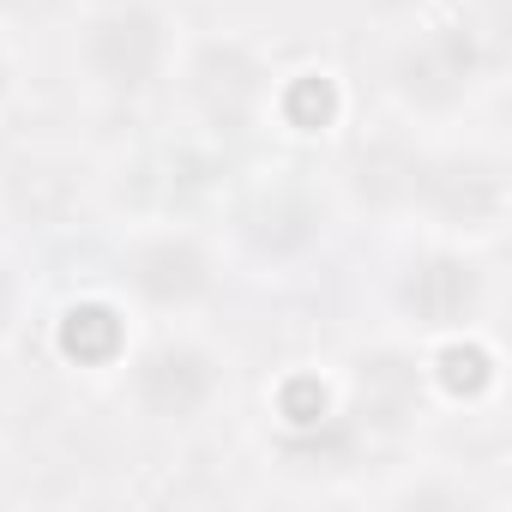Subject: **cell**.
<instances>
[{"instance_id":"14","label":"cell","mask_w":512,"mask_h":512,"mask_svg":"<svg viewBox=\"0 0 512 512\" xmlns=\"http://www.w3.org/2000/svg\"><path fill=\"white\" fill-rule=\"evenodd\" d=\"M380 7H392V13H410V7H428V0H380Z\"/></svg>"},{"instance_id":"3","label":"cell","mask_w":512,"mask_h":512,"mask_svg":"<svg viewBox=\"0 0 512 512\" xmlns=\"http://www.w3.org/2000/svg\"><path fill=\"white\" fill-rule=\"evenodd\" d=\"M121 284L133 290V302H145L157 314H187L217 290V266H211L205 241H193L181 229H157L121 253Z\"/></svg>"},{"instance_id":"9","label":"cell","mask_w":512,"mask_h":512,"mask_svg":"<svg viewBox=\"0 0 512 512\" xmlns=\"http://www.w3.org/2000/svg\"><path fill=\"white\" fill-rule=\"evenodd\" d=\"M494 380H500V362H494L488 344H476V338H452V344L440 350V386H446L452 398L476 404V398L494 392Z\"/></svg>"},{"instance_id":"8","label":"cell","mask_w":512,"mask_h":512,"mask_svg":"<svg viewBox=\"0 0 512 512\" xmlns=\"http://www.w3.org/2000/svg\"><path fill=\"white\" fill-rule=\"evenodd\" d=\"M253 97H260V67H253L247 49L223 43L199 61V103L217 115V121H241L253 109Z\"/></svg>"},{"instance_id":"13","label":"cell","mask_w":512,"mask_h":512,"mask_svg":"<svg viewBox=\"0 0 512 512\" xmlns=\"http://www.w3.org/2000/svg\"><path fill=\"white\" fill-rule=\"evenodd\" d=\"M13 302H19V296H13V278L0 272V332H7V320H13Z\"/></svg>"},{"instance_id":"10","label":"cell","mask_w":512,"mask_h":512,"mask_svg":"<svg viewBox=\"0 0 512 512\" xmlns=\"http://www.w3.org/2000/svg\"><path fill=\"white\" fill-rule=\"evenodd\" d=\"M338 115H344V97H338V79H332V73H302V79L284 85V121H290V127L326 133Z\"/></svg>"},{"instance_id":"1","label":"cell","mask_w":512,"mask_h":512,"mask_svg":"<svg viewBox=\"0 0 512 512\" xmlns=\"http://www.w3.org/2000/svg\"><path fill=\"white\" fill-rule=\"evenodd\" d=\"M169 13L157 0H109L79 25V67L103 97H145L169 67Z\"/></svg>"},{"instance_id":"11","label":"cell","mask_w":512,"mask_h":512,"mask_svg":"<svg viewBox=\"0 0 512 512\" xmlns=\"http://www.w3.org/2000/svg\"><path fill=\"white\" fill-rule=\"evenodd\" d=\"M278 410H284V422H290V428H320V422H326V386L302 374V380H290V386H284Z\"/></svg>"},{"instance_id":"2","label":"cell","mask_w":512,"mask_h":512,"mask_svg":"<svg viewBox=\"0 0 512 512\" xmlns=\"http://www.w3.org/2000/svg\"><path fill=\"white\" fill-rule=\"evenodd\" d=\"M127 380H133L139 416L181 428V422H199L223 398L229 368H223V356L205 338H157L151 350L133 356V374Z\"/></svg>"},{"instance_id":"5","label":"cell","mask_w":512,"mask_h":512,"mask_svg":"<svg viewBox=\"0 0 512 512\" xmlns=\"http://www.w3.org/2000/svg\"><path fill=\"white\" fill-rule=\"evenodd\" d=\"M482 79V43L470 25H428L398 55V91L416 109H458Z\"/></svg>"},{"instance_id":"4","label":"cell","mask_w":512,"mask_h":512,"mask_svg":"<svg viewBox=\"0 0 512 512\" xmlns=\"http://www.w3.org/2000/svg\"><path fill=\"white\" fill-rule=\"evenodd\" d=\"M398 314L422 332H470V320L488 308V278L464 253H422L398 278Z\"/></svg>"},{"instance_id":"7","label":"cell","mask_w":512,"mask_h":512,"mask_svg":"<svg viewBox=\"0 0 512 512\" xmlns=\"http://www.w3.org/2000/svg\"><path fill=\"white\" fill-rule=\"evenodd\" d=\"M55 344H61V356H67L73 368H109V362H121V350H127L121 308H115V302H103V296L73 302V308L61 314Z\"/></svg>"},{"instance_id":"12","label":"cell","mask_w":512,"mask_h":512,"mask_svg":"<svg viewBox=\"0 0 512 512\" xmlns=\"http://www.w3.org/2000/svg\"><path fill=\"white\" fill-rule=\"evenodd\" d=\"M13 85H19V67H13V55H7V49H0V109H7Z\"/></svg>"},{"instance_id":"6","label":"cell","mask_w":512,"mask_h":512,"mask_svg":"<svg viewBox=\"0 0 512 512\" xmlns=\"http://www.w3.org/2000/svg\"><path fill=\"white\" fill-rule=\"evenodd\" d=\"M241 241L260 266H296L326 241V205L308 187H266L241 211Z\"/></svg>"}]
</instances>
